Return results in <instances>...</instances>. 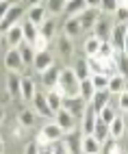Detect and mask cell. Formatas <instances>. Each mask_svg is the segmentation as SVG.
Wrapping results in <instances>:
<instances>
[{
  "instance_id": "obj_38",
  "label": "cell",
  "mask_w": 128,
  "mask_h": 154,
  "mask_svg": "<svg viewBox=\"0 0 128 154\" xmlns=\"http://www.w3.org/2000/svg\"><path fill=\"white\" fill-rule=\"evenodd\" d=\"M115 15H117V24H126V17H128V11H126V2H117V9H115Z\"/></svg>"
},
{
  "instance_id": "obj_29",
  "label": "cell",
  "mask_w": 128,
  "mask_h": 154,
  "mask_svg": "<svg viewBox=\"0 0 128 154\" xmlns=\"http://www.w3.org/2000/svg\"><path fill=\"white\" fill-rule=\"evenodd\" d=\"M55 26H57V24H55V20H52V17H48L46 22L37 28V33H39L41 37H44V39H50L52 35H55Z\"/></svg>"
},
{
  "instance_id": "obj_7",
  "label": "cell",
  "mask_w": 128,
  "mask_h": 154,
  "mask_svg": "<svg viewBox=\"0 0 128 154\" xmlns=\"http://www.w3.org/2000/svg\"><path fill=\"white\" fill-rule=\"evenodd\" d=\"M28 22L30 24H33V26H41V24H44L46 22V2L44 5H41V2H37V5H33V7H30L28 9Z\"/></svg>"
},
{
  "instance_id": "obj_6",
  "label": "cell",
  "mask_w": 128,
  "mask_h": 154,
  "mask_svg": "<svg viewBox=\"0 0 128 154\" xmlns=\"http://www.w3.org/2000/svg\"><path fill=\"white\" fill-rule=\"evenodd\" d=\"M80 137H83L80 132H74V130L63 132L61 141H63V146H65L67 154H78V152H80Z\"/></svg>"
},
{
  "instance_id": "obj_49",
  "label": "cell",
  "mask_w": 128,
  "mask_h": 154,
  "mask_svg": "<svg viewBox=\"0 0 128 154\" xmlns=\"http://www.w3.org/2000/svg\"><path fill=\"white\" fill-rule=\"evenodd\" d=\"M122 154H124V152H122Z\"/></svg>"
},
{
  "instance_id": "obj_13",
  "label": "cell",
  "mask_w": 128,
  "mask_h": 154,
  "mask_svg": "<svg viewBox=\"0 0 128 154\" xmlns=\"http://www.w3.org/2000/svg\"><path fill=\"white\" fill-rule=\"evenodd\" d=\"M106 91L109 94H122V91H126V78L122 74H113L109 78V83H106Z\"/></svg>"
},
{
  "instance_id": "obj_44",
  "label": "cell",
  "mask_w": 128,
  "mask_h": 154,
  "mask_svg": "<svg viewBox=\"0 0 128 154\" xmlns=\"http://www.w3.org/2000/svg\"><path fill=\"white\" fill-rule=\"evenodd\" d=\"M9 9H11V5H9V2H0V20H2V15L9 11Z\"/></svg>"
},
{
  "instance_id": "obj_9",
  "label": "cell",
  "mask_w": 128,
  "mask_h": 154,
  "mask_svg": "<svg viewBox=\"0 0 128 154\" xmlns=\"http://www.w3.org/2000/svg\"><path fill=\"white\" fill-rule=\"evenodd\" d=\"M55 117H57V122L55 124L63 130V132H70V130H74V117L70 115V113L65 111V109H61V111H57L55 113Z\"/></svg>"
},
{
  "instance_id": "obj_16",
  "label": "cell",
  "mask_w": 128,
  "mask_h": 154,
  "mask_svg": "<svg viewBox=\"0 0 128 154\" xmlns=\"http://www.w3.org/2000/svg\"><path fill=\"white\" fill-rule=\"evenodd\" d=\"M109 91H95V94H93V98H91V102H89V106L95 111V113H98V111H102L106 104H109Z\"/></svg>"
},
{
  "instance_id": "obj_5",
  "label": "cell",
  "mask_w": 128,
  "mask_h": 154,
  "mask_svg": "<svg viewBox=\"0 0 128 154\" xmlns=\"http://www.w3.org/2000/svg\"><path fill=\"white\" fill-rule=\"evenodd\" d=\"M109 44L113 46V50H117L120 54H124V50H126V24H115L113 26Z\"/></svg>"
},
{
  "instance_id": "obj_26",
  "label": "cell",
  "mask_w": 128,
  "mask_h": 154,
  "mask_svg": "<svg viewBox=\"0 0 128 154\" xmlns=\"http://www.w3.org/2000/svg\"><path fill=\"white\" fill-rule=\"evenodd\" d=\"M83 30H80V24H78V17H67L65 20V37H76L80 35Z\"/></svg>"
},
{
  "instance_id": "obj_34",
  "label": "cell",
  "mask_w": 128,
  "mask_h": 154,
  "mask_svg": "<svg viewBox=\"0 0 128 154\" xmlns=\"http://www.w3.org/2000/svg\"><path fill=\"white\" fill-rule=\"evenodd\" d=\"M113 117H115V111H113L111 104H106L102 111H98V119L102 122V124H106V126H109L111 122H113Z\"/></svg>"
},
{
  "instance_id": "obj_18",
  "label": "cell",
  "mask_w": 128,
  "mask_h": 154,
  "mask_svg": "<svg viewBox=\"0 0 128 154\" xmlns=\"http://www.w3.org/2000/svg\"><path fill=\"white\" fill-rule=\"evenodd\" d=\"M20 80L22 78H20L15 72H9L7 74V89H9V96L11 98H22L20 96Z\"/></svg>"
},
{
  "instance_id": "obj_23",
  "label": "cell",
  "mask_w": 128,
  "mask_h": 154,
  "mask_svg": "<svg viewBox=\"0 0 128 154\" xmlns=\"http://www.w3.org/2000/svg\"><path fill=\"white\" fill-rule=\"evenodd\" d=\"M59 67H55V65H52V67H48L46 72H44V74H41V78H44V85L46 87H50V91L52 89H55V85H57V80H59Z\"/></svg>"
},
{
  "instance_id": "obj_21",
  "label": "cell",
  "mask_w": 128,
  "mask_h": 154,
  "mask_svg": "<svg viewBox=\"0 0 128 154\" xmlns=\"http://www.w3.org/2000/svg\"><path fill=\"white\" fill-rule=\"evenodd\" d=\"M100 152L102 154H122L124 150H122V146H120V139H106V141H102V146H100Z\"/></svg>"
},
{
  "instance_id": "obj_31",
  "label": "cell",
  "mask_w": 128,
  "mask_h": 154,
  "mask_svg": "<svg viewBox=\"0 0 128 154\" xmlns=\"http://www.w3.org/2000/svg\"><path fill=\"white\" fill-rule=\"evenodd\" d=\"M46 102H48V106H50L52 113L61 111V106H63V98H61L59 94H55V91H50V94L46 96Z\"/></svg>"
},
{
  "instance_id": "obj_8",
  "label": "cell",
  "mask_w": 128,
  "mask_h": 154,
  "mask_svg": "<svg viewBox=\"0 0 128 154\" xmlns=\"http://www.w3.org/2000/svg\"><path fill=\"white\" fill-rule=\"evenodd\" d=\"M55 65V61H52V54L48 52H35V59H33V67L39 72V74H44V72L48 69V67H52Z\"/></svg>"
},
{
  "instance_id": "obj_39",
  "label": "cell",
  "mask_w": 128,
  "mask_h": 154,
  "mask_svg": "<svg viewBox=\"0 0 128 154\" xmlns=\"http://www.w3.org/2000/svg\"><path fill=\"white\" fill-rule=\"evenodd\" d=\"M106 30H109L106 22H100V20H98V22H95V26H93V37L102 42V37H106Z\"/></svg>"
},
{
  "instance_id": "obj_46",
  "label": "cell",
  "mask_w": 128,
  "mask_h": 154,
  "mask_svg": "<svg viewBox=\"0 0 128 154\" xmlns=\"http://www.w3.org/2000/svg\"><path fill=\"white\" fill-rule=\"evenodd\" d=\"M2 117H5V111H2V109H0V122H2Z\"/></svg>"
},
{
  "instance_id": "obj_11",
  "label": "cell",
  "mask_w": 128,
  "mask_h": 154,
  "mask_svg": "<svg viewBox=\"0 0 128 154\" xmlns=\"http://www.w3.org/2000/svg\"><path fill=\"white\" fill-rule=\"evenodd\" d=\"M30 102H33V106H35V111L39 113V115H44V117H55V113L50 111L48 102H46V96H41V94H35Z\"/></svg>"
},
{
  "instance_id": "obj_22",
  "label": "cell",
  "mask_w": 128,
  "mask_h": 154,
  "mask_svg": "<svg viewBox=\"0 0 128 154\" xmlns=\"http://www.w3.org/2000/svg\"><path fill=\"white\" fill-rule=\"evenodd\" d=\"M91 137L98 141V143L106 141V139H109V126L102 124L100 119H95V126H93V130H91Z\"/></svg>"
},
{
  "instance_id": "obj_33",
  "label": "cell",
  "mask_w": 128,
  "mask_h": 154,
  "mask_svg": "<svg viewBox=\"0 0 128 154\" xmlns=\"http://www.w3.org/2000/svg\"><path fill=\"white\" fill-rule=\"evenodd\" d=\"M17 124L20 126H22V128H30V126H33L35 124V115H33V113H30V111H20V115H17Z\"/></svg>"
},
{
  "instance_id": "obj_43",
  "label": "cell",
  "mask_w": 128,
  "mask_h": 154,
  "mask_svg": "<svg viewBox=\"0 0 128 154\" xmlns=\"http://www.w3.org/2000/svg\"><path fill=\"white\" fill-rule=\"evenodd\" d=\"M120 109H122V111L128 109V94H126V91H122V94H120Z\"/></svg>"
},
{
  "instance_id": "obj_41",
  "label": "cell",
  "mask_w": 128,
  "mask_h": 154,
  "mask_svg": "<svg viewBox=\"0 0 128 154\" xmlns=\"http://www.w3.org/2000/svg\"><path fill=\"white\" fill-rule=\"evenodd\" d=\"M30 46H33L35 52H46V48H48V39H44L41 35H37V37H35V42L30 44Z\"/></svg>"
},
{
  "instance_id": "obj_4",
  "label": "cell",
  "mask_w": 128,
  "mask_h": 154,
  "mask_svg": "<svg viewBox=\"0 0 128 154\" xmlns=\"http://www.w3.org/2000/svg\"><path fill=\"white\" fill-rule=\"evenodd\" d=\"M61 109H65L70 115L76 119V117H83L85 109H87V102H85L80 96H76V98H63V106Z\"/></svg>"
},
{
  "instance_id": "obj_48",
  "label": "cell",
  "mask_w": 128,
  "mask_h": 154,
  "mask_svg": "<svg viewBox=\"0 0 128 154\" xmlns=\"http://www.w3.org/2000/svg\"><path fill=\"white\" fill-rule=\"evenodd\" d=\"M0 42H2V33H0Z\"/></svg>"
},
{
  "instance_id": "obj_2",
  "label": "cell",
  "mask_w": 128,
  "mask_h": 154,
  "mask_svg": "<svg viewBox=\"0 0 128 154\" xmlns=\"http://www.w3.org/2000/svg\"><path fill=\"white\" fill-rule=\"evenodd\" d=\"M98 5L100 2H89V7L85 9L80 15H76L78 17V24H80V30H91L95 26V22H98V17H100Z\"/></svg>"
},
{
  "instance_id": "obj_14",
  "label": "cell",
  "mask_w": 128,
  "mask_h": 154,
  "mask_svg": "<svg viewBox=\"0 0 128 154\" xmlns=\"http://www.w3.org/2000/svg\"><path fill=\"white\" fill-rule=\"evenodd\" d=\"M5 35H7V42H9V46H11V48H17L20 44L24 42V35H22V24L11 26Z\"/></svg>"
},
{
  "instance_id": "obj_20",
  "label": "cell",
  "mask_w": 128,
  "mask_h": 154,
  "mask_svg": "<svg viewBox=\"0 0 128 154\" xmlns=\"http://www.w3.org/2000/svg\"><path fill=\"white\" fill-rule=\"evenodd\" d=\"M100 146L102 143H98L91 135H87L85 137L83 135V141H80V150L85 152V154H100Z\"/></svg>"
},
{
  "instance_id": "obj_25",
  "label": "cell",
  "mask_w": 128,
  "mask_h": 154,
  "mask_svg": "<svg viewBox=\"0 0 128 154\" xmlns=\"http://www.w3.org/2000/svg\"><path fill=\"white\" fill-rule=\"evenodd\" d=\"M124 135V117H113V122L109 124V137L111 139H120Z\"/></svg>"
},
{
  "instance_id": "obj_32",
  "label": "cell",
  "mask_w": 128,
  "mask_h": 154,
  "mask_svg": "<svg viewBox=\"0 0 128 154\" xmlns=\"http://www.w3.org/2000/svg\"><path fill=\"white\" fill-rule=\"evenodd\" d=\"M115 57V50L109 42H102L100 44V50H98V54H95V59H100V61H106V59H113Z\"/></svg>"
},
{
  "instance_id": "obj_17",
  "label": "cell",
  "mask_w": 128,
  "mask_h": 154,
  "mask_svg": "<svg viewBox=\"0 0 128 154\" xmlns=\"http://www.w3.org/2000/svg\"><path fill=\"white\" fill-rule=\"evenodd\" d=\"M17 54H20V59H22V63H24V65H33L35 50H33V46H30V44L22 42V44L17 46Z\"/></svg>"
},
{
  "instance_id": "obj_45",
  "label": "cell",
  "mask_w": 128,
  "mask_h": 154,
  "mask_svg": "<svg viewBox=\"0 0 128 154\" xmlns=\"http://www.w3.org/2000/svg\"><path fill=\"white\" fill-rule=\"evenodd\" d=\"M13 135H15V137H20V135H22V126H15V130H13Z\"/></svg>"
},
{
  "instance_id": "obj_40",
  "label": "cell",
  "mask_w": 128,
  "mask_h": 154,
  "mask_svg": "<svg viewBox=\"0 0 128 154\" xmlns=\"http://www.w3.org/2000/svg\"><path fill=\"white\" fill-rule=\"evenodd\" d=\"M115 9H117L115 0H102L98 5V11H104V13H115Z\"/></svg>"
},
{
  "instance_id": "obj_28",
  "label": "cell",
  "mask_w": 128,
  "mask_h": 154,
  "mask_svg": "<svg viewBox=\"0 0 128 154\" xmlns=\"http://www.w3.org/2000/svg\"><path fill=\"white\" fill-rule=\"evenodd\" d=\"M91 87L93 91H106V83H109V76H102V74H91Z\"/></svg>"
},
{
  "instance_id": "obj_27",
  "label": "cell",
  "mask_w": 128,
  "mask_h": 154,
  "mask_svg": "<svg viewBox=\"0 0 128 154\" xmlns=\"http://www.w3.org/2000/svg\"><path fill=\"white\" fill-rule=\"evenodd\" d=\"M72 72H74V76H76L78 80H85V78H89V67H87V61H85V59H78Z\"/></svg>"
},
{
  "instance_id": "obj_37",
  "label": "cell",
  "mask_w": 128,
  "mask_h": 154,
  "mask_svg": "<svg viewBox=\"0 0 128 154\" xmlns=\"http://www.w3.org/2000/svg\"><path fill=\"white\" fill-rule=\"evenodd\" d=\"M63 5L65 2H61V0H50V2H46V13H50V15L63 13Z\"/></svg>"
},
{
  "instance_id": "obj_1",
  "label": "cell",
  "mask_w": 128,
  "mask_h": 154,
  "mask_svg": "<svg viewBox=\"0 0 128 154\" xmlns=\"http://www.w3.org/2000/svg\"><path fill=\"white\" fill-rule=\"evenodd\" d=\"M78 83L80 80L74 76V72L70 67H65V69L59 72V80H57V85L52 91L59 94L61 98H76L78 96Z\"/></svg>"
},
{
  "instance_id": "obj_42",
  "label": "cell",
  "mask_w": 128,
  "mask_h": 154,
  "mask_svg": "<svg viewBox=\"0 0 128 154\" xmlns=\"http://www.w3.org/2000/svg\"><path fill=\"white\" fill-rule=\"evenodd\" d=\"M24 154H39V146H37V141H30L28 146H26V150H24Z\"/></svg>"
},
{
  "instance_id": "obj_24",
  "label": "cell",
  "mask_w": 128,
  "mask_h": 154,
  "mask_svg": "<svg viewBox=\"0 0 128 154\" xmlns=\"http://www.w3.org/2000/svg\"><path fill=\"white\" fill-rule=\"evenodd\" d=\"M93 94H95V91H93V87H91V80H89V78H85V80H80V83H78V96L87 102V104L91 102Z\"/></svg>"
},
{
  "instance_id": "obj_3",
  "label": "cell",
  "mask_w": 128,
  "mask_h": 154,
  "mask_svg": "<svg viewBox=\"0 0 128 154\" xmlns=\"http://www.w3.org/2000/svg\"><path fill=\"white\" fill-rule=\"evenodd\" d=\"M24 15V5H11V9L2 15V20H0V33H7L11 26H15L20 22V17Z\"/></svg>"
},
{
  "instance_id": "obj_36",
  "label": "cell",
  "mask_w": 128,
  "mask_h": 154,
  "mask_svg": "<svg viewBox=\"0 0 128 154\" xmlns=\"http://www.w3.org/2000/svg\"><path fill=\"white\" fill-rule=\"evenodd\" d=\"M72 50H74V48H72V39L65 37V35H61V37H59V52H61L63 57H70Z\"/></svg>"
},
{
  "instance_id": "obj_30",
  "label": "cell",
  "mask_w": 128,
  "mask_h": 154,
  "mask_svg": "<svg viewBox=\"0 0 128 154\" xmlns=\"http://www.w3.org/2000/svg\"><path fill=\"white\" fill-rule=\"evenodd\" d=\"M22 35H24V42H26V44H33V42H35V37L39 35V33H37V26H33V24H30L28 20H26L24 26H22Z\"/></svg>"
},
{
  "instance_id": "obj_47",
  "label": "cell",
  "mask_w": 128,
  "mask_h": 154,
  "mask_svg": "<svg viewBox=\"0 0 128 154\" xmlns=\"http://www.w3.org/2000/svg\"><path fill=\"white\" fill-rule=\"evenodd\" d=\"M2 150H5V146H2V139H0V154H2Z\"/></svg>"
},
{
  "instance_id": "obj_35",
  "label": "cell",
  "mask_w": 128,
  "mask_h": 154,
  "mask_svg": "<svg viewBox=\"0 0 128 154\" xmlns=\"http://www.w3.org/2000/svg\"><path fill=\"white\" fill-rule=\"evenodd\" d=\"M100 39H95V37H89L87 42H85V52H87L89 57H95L98 54V50H100Z\"/></svg>"
},
{
  "instance_id": "obj_10",
  "label": "cell",
  "mask_w": 128,
  "mask_h": 154,
  "mask_svg": "<svg viewBox=\"0 0 128 154\" xmlns=\"http://www.w3.org/2000/svg\"><path fill=\"white\" fill-rule=\"evenodd\" d=\"M95 119H98V113H95V111L87 104V109H85V113H83V135H85V137L91 135V130H93V126H95Z\"/></svg>"
},
{
  "instance_id": "obj_12",
  "label": "cell",
  "mask_w": 128,
  "mask_h": 154,
  "mask_svg": "<svg viewBox=\"0 0 128 154\" xmlns=\"http://www.w3.org/2000/svg\"><path fill=\"white\" fill-rule=\"evenodd\" d=\"M87 7H89L87 0H78V2H65V5H63V13H65L67 17H76V15H80Z\"/></svg>"
},
{
  "instance_id": "obj_19",
  "label": "cell",
  "mask_w": 128,
  "mask_h": 154,
  "mask_svg": "<svg viewBox=\"0 0 128 154\" xmlns=\"http://www.w3.org/2000/svg\"><path fill=\"white\" fill-rule=\"evenodd\" d=\"M5 65H7L9 72H15V69H20V67L24 65L22 59H20V54H17V48H13V50H9V52H7V57H5Z\"/></svg>"
},
{
  "instance_id": "obj_15",
  "label": "cell",
  "mask_w": 128,
  "mask_h": 154,
  "mask_svg": "<svg viewBox=\"0 0 128 154\" xmlns=\"http://www.w3.org/2000/svg\"><path fill=\"white\" fill-rule=\"evenodd\" d=\"M35 94H37V91H35V83H33V78L24 76L22 80H20V96H22L26 102H30Z\"/></svg>"
}]
</instances>
